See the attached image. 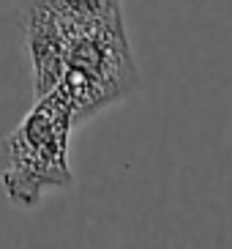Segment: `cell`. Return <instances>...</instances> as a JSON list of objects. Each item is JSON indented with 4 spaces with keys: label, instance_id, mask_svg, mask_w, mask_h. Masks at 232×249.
I'll return each instance as SVG.
<instances>
[{
    "label": "cell",
    "instance_id": "1",
    "mask_svg": "<svg viewBox=\"0 0 232 249\" xmlns=\"http://www.w3.org/2000/svg\"><path fill=\"white\" fill-rule=\"evenodd\" d=\"M63 17L66 50L58 88L71 104L74 126H82L137 93L139 69L120 3L90 14H68L63 8Z\"/></svg>",
    "mask_w": 232,
    "mask_h": 249
},
{
    "label": "cell",
    "instance_id": "2",
    "mask_svg": "<svg viewBox=\"0 0 232 249\" xmlns=\"http://www.w3.org/2000/svg\"><path fill=\"white\" fill-rule=\"evenodd\" d=\"M74 112L66 93L55 85L36 96V104L3 137L6 170L0 186L17 208H36L47 192L71 189L74 173L68 164Z\"/></svg>",
    "mask_w": 232,
    "mask_h": 249
},
{
    "label": "cell",
    "instance_id": "3",
    "mask_svg": "<svg viewBox=\"0 0 232 249\" xmlns=\"http://www.w3.org/2000/svg\"><path fill=\"white\" fill-rule=\"evenodd\" d=\"M36 96L52 90L63 74L66 17L60 0H14Z\"/></svg>",
    "mask_w": 232,
    "mask_h": 249
}]
</instances>
